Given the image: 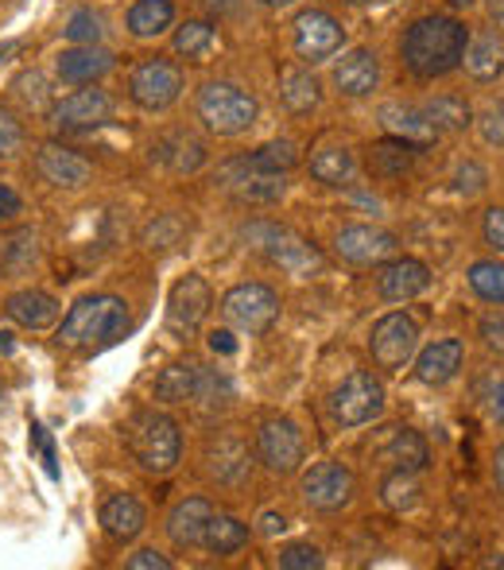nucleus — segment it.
I'll return each instance as SVG.
<instances>
[{
  "label": "nucleus",
  "instance_id": "1",
  "mask_svg": "<svg viewBox=\"0 0 504 570\" xmlns=\"http://www.w3.org/2000/svg\"><path fill=\"white\" fill-rule=\"evenodd\" d=\"M470 31L454 16H423L404 36V62L415 78H443L462 67Z\"/></svg>",
  "mask_w": 504,
  "mask_h": 570
},
{
  "label": "nucleus",
  "instance_id": "2",
  "mask_svg": "<svg viewBox=\"0 0 504 570\" xmlns=\"http://www.w3.org/2000/svg\"><path fill=\"white\" fill-rule=\"evenodd\" d=\"M128 303L117 299V295H86L75 307L67 311L55 342L67 345V350L78 353H93L106 350V345L121 342L128 334Z\"/></svg>",
  "mask_w": 504,
  "mask_h": 570
},
{
  "label": "nucleus",
  "instance_id": "3",
  "mask_svg": "<svg viewBox=\"0 0 504 570\" xmlns=\"http://www.w3.org/2000/svg\"><path fill=\"white\" fill-rule=\"evenodd\" d=\"M128 451H132V458L148 473L175 470V462H179V451H182L179 428H175V420H167V415L140 412L132 423H128Z\"/></svg>",
  "mask_w": 504,
  "mask_h": 570
},
{
  "label": "nucleus",
  "instance_id": "4",
  "mask_svg": "<svg viewBox=\"0 0 504 570\" xmlns=\"http://www.w3.org/2000/svg\"><path fill=\"white\" fill-rule=\"evenodd\" d=\"M256 114H260L256 98L234 82H210L198 90V120L218 136H237L253 128Z\"/></svg>",
  "mask_w": 504,
  "mask_h": 570
},
{
  "label": "nucleus",
  "instance_id": "5",
  "mask_svg": "<svg viewBox=\"0 0 504 570\" xmlns=\"http://www.w3.org/2000/svg\"><path fill=\"white\" fill-rule=\"evenodd\" d=\"M245 240H249L256 253L268 256L271 264L291 272V276H310V272L323 268V253H318L310 240L295 237L291 229L276 226V222H253V226L245 229Z\"/></svg>",
  "mask_w": 504,
  "mask_h": 570
},
{
  "label": "nucleus",
  "instance_id": "6",
  "mask_svg": "<svg viewBox=\"0 0 504 570\" xmlns=\"http://www.w3.org/2000/svg\"><path fill=\"white\" fill-rule=\"evenodd\" d=\"M381 412H384V384L373 373H349L330 396V415L342 428H362V423L377 420Z\"/></svg>",
  "mask_w": 504,
  "mask_h": 570
},
{
  "label": "nucleus",
  "instance_id": "7",
  "mask_svg": "<svg viewBox=\"0 0 504 570\" xmlns=\"http://www.w3.org/2000/svg\"><path fill=\"white\" fill-rule=\"evenodd\" d=\"M128 94H132V101L140 109H167L179 101L182 94V70L179 62L164 59V55H156V59H144L140 67L132 70V78H128Z\"/></svg>",
  "mask_w": 504,
  "mask_h": 570
},
{
  "label": "nucleus",
  "instance_id": "8",
  "mask_svg": "<svg viewBox=\"0 0 504 570\" xmlns=\"http://www.w3.org/2000/svg\"><path fill=\"white\" fill-rule=\"evenodd\" d=\"M226 318L245 334H264L279 318V295L264 284H241L221 299Z\"/></svg>",
  "mask_w": 504,
  "mask_h": 570
},
{
  "label": "nucleus",
  "instance_id": "9",
  "mask_svg": "<svg viewBox=\"0 0 504 570\" xmlns=\"http://www.w3.org/2000/svg\"><path fill=\"white\" fill-rule=\"evenodd\" d=\"M342 43H346V28H342L330 12L310 8V12L295 16V51H299L307 62L330 59V55L342 51Z\"/></svg>",
  "mask_w": 504,
  "mask_h": 570
},
{
  "label": "nucleus",
  "instance_id": "10",
  "mask_svg": "<svg viewBox=\"0 0 504 570\" xmlns=\"http://www.w3.org/2000/svg\"><path fill=\"white\" fill-rule=\"evenodd\" d=\"M415 342H419V326L415 318L407 315H384L377 326H373V338H369V350H373V361L388 373L404 368L415 353Z\"/></svg>",
  "mask_w": 504,
  "mask_h": 570
},
{
  "label": "nucleus",
  "instance_id": "11",
  "mask_svg": "<svg viewBox=\"0 0 504 570\" xmlns=\"http://www.w3.org/2000/svg\"><path fill=\"white\" fill-rule=\"evenodd\" d=\"M303 497H307V504H310V509H318V512L346 509L349 497H354V473H349L342 462L310 465L307 478H303Z\"/></svg>",
  "mask_w": 504,
  "mask_h": 570
},
{
  "label": "nucleus",
  "instance_id": "12",
  "mask_svg": "<svg viewBox=\"0 0 504 570\" xmlns=\"http://www.w3.org/2000/svg\"><path fill=\"white\" fill-rule=\"evenodd\" d=\"M210 307H214L210 284L202 276H182L171 287V299H167V326L175 334H195L206 323Z\"/></svg>",
  "mask_w": 504,
  "mask_h": 570
},
{
  "label": "nucleus",
  "instance_id": "13",
  "mask_svg": "<svg viewBox=\"0 0 504 570\" xmlns=\"http://www.w3.org/2000/svg\"><path fill=\"white\" fill-rule=\"evenodd\" d=\"M256 451H260V462L268 465L271 473H295L303 465L299 428H295L291 420L271 415V420L260 423V443H256Z\"/></svg>",
  "mask_w": 504,
  "mask_h": 570
},
{
  "label": "nucleus",
  "instance_id": "14",
  "mask_svg": "<svg viewBox=\"0 0 504 570\" xmlns=\"http://www.w3.org/2000/svg\"><path fill=\"white\" fill-rule=\"evenodd\" d=\"M221 187H229L241 203H253V206H268V203H279V198H284V179H279V175H268V171H256L249 156L226 164Z\"/></svg>",
  "mask_w": 504,
  "mask_h": 570
},
{
  "label": "nucleus",
  "instance_id": "15",
  "mask_svg": "<svg viewBox=\"0 0 504 570\" xmlns=\"http://www.w3.org/2000/svg\"><path fill=\"white\" fill-rule=\"evenodd\" d=\"M338 256L346 264H357V268H369V264H384L392 253H396V237L384 229H373V226H349L338 233L334 240Z\"/></svg>",
  "mask_w": 504,
  "mask_h": 570
},
{
  "label": "nucleus",
  "instance_id": "16",
  "mask_svg": "<svg viewBox=\"0 0 504 570\" xmlns=\"http://www.w3.org/2000/svg\"><path fill=\"white\" fill-rule=\"evenodd\" d=\"M36 164H39V175H43L51 187H62V190H82L86 183L93 179V167L86 164L75 148H67V144H43Z\"/></svg>",
  "mask_w": 504,
  "mask_h": 570
},
{
  "label": "nucleus",
  "instance_id": "17",
  "mask_svg": "<svg viewBox=\"0 0 504 570\" xmlns=\"http://www.w3.org/2000/svg\"><path fill=\"white\" fill-rule=\"evenodd\" d=\"M109 114H113V98L106 90H78L51 109V120L59 128H98L106 125Z\"/></svg>",
  "mask_w": 504,
  "mask_h": 570
},
{
  "label": "nucleus",
  "instance_id": "18",
  "mask_svg": "<svg viewBox=\"0 0 504 570\" xmlns=\"http://www.w3.org/2000/svg\"><path fill=\"white\" fill-rule=\"evenodd\" d=\"M431 284V272L423 261L415 256H399V261H388L381 268V295L388 303H407L415 295H423Z\"/></svg>",
  "mask_w": 504,
  "mask_h": 570
},
{
  "label": "nucleus",
  "instance_id": "19",
  "mask_svg": "<svg viewBox=\"0 0 504 570\" xmlns=\"http://www.w3.org/2000/svg\"><path fill=\"white\" fill-rule=\"evenodd\" d=\"M381 82V62L373 51H365V47H357V51H349L346 59L334 67V86H338L346 98H365V94H373Z\"/></svg>",
  "mask_w": 504,
  "mask_h": 570
},
{
  "label": "nucleus",
  "instance_id": "20",
  "mask_svg": "<svg viewBox=\"0 0 504 570\" xmlns=\"http://www.w3.org/2000/svg\"><path fill=\"white\" fill-rule=\"evenodd\" d=\"M113 70V55L101 51L98 43L90 47H70L59 55V78L70 86H93L98 78H106Z\"/></svg>",
  "mask_w": 504,
  "mask_h": 570
},
{
  "label": "nucleus",
  "instance_id": "21",
  "mask_svg": "<svg viewBox=\"0 0 504 570\" xmlns=\"http://www.w3.org/2000/svg\"><path fill=\"white\" fill-rule=\"evenodd\" d=\"M210 517H214V504L206 501V497H187V501L175 504L171 517H167V535H171L179 548H198Z\"/></svg>",
  "mask_w": 504,
  "mask_h": 570
},
{
  "label": "nucleus",
  "instance_id": "22",
  "mask_svg": "<svg viewBox=\"0 0 504 570\" xmlns=\"http://www.w3.org/2000/svg\"><path fill=\"white\" fill-rule=\"evenodd\" d=\"M381 125L388 128L392 140H404V144H412V148H431L438 136V128L431 125L427 114L415 106H384Z\"/></svg>",
  "mask_w": 504,
  "mask_h": 570
},
{
  "label": "nucleus",
  "instance_id": "23",
  "mask_svg": "<svg viewBox=\"0 0 504 570\" xmlns=\"http://www.w3.org/2000/svg\"><path fill=\"white\" fill-rule=\"evenodd\" d=\"M144 524H148V512H144V504L136 501V497L117 493L101 504V528H106V535H113L117 543L136 540V535L144 532Z\"/></svg>",
  "mask_w": 504,
  "mask_h": 570
},
{
  "label": "nucleus",
  "instance_id": "24",
  "mask_svg": "<svg viewBox=\"0 0 504 570\" xmlns=\"http://www.w3.org/2000/svg\"><path fill=\"white\" fill-rule=\"evenodd\" d=\"M4 311L23 331H47V326L59 318V299L47 292H16L12 299L4 303Z\"/></svg>",
  "mask_w": 504,
  "mask_h": 570
},
{
  "label": "nucleus",
  "instance_id": "25",
  "mask_svg": "<svg viewBox=\"0 0 504 570\" xmlns=\"http://www.w3.org/2000/svg\"><path fill=\"white\" fill-rule=\"evenodd\" d=\"M462 368V342L458 338H443L419 353V365H415V376L423 384H446L454 373Z\"/></svg>",
  "mask_w": 504,
  "mask_h": 570
},
{
  "label": "nucleus",
  "instance_id": "26",
  "mask_svg": "<svg viewBox=\"0 0 504 570\" xmlns=\"http://www.w3.org/2000/svg\"><path fill=\"white\" fill-rule=\"evenodd\" d=\"M462 67H466V75L477 78V82H493L504 70V43L493 31L470 39L466 51H462Z\"/></svg>",
  "mask_w": 504,
  "mask_h": 570
},
{
  "label": "nucleus",
  "instance_id": "27",
  "mask_svg": "<svg viewBox=\"0 0 504 570\" xmlns=\"http://www.w3.org/2000/svg\"><path fill=\"white\" fill-rule=\"evenodd\" d=\"M151 159L164 167H171L175 175H187V171H198L206 159V148L187 132H175V136H164V140L151 148Z\"/></svg>",
  "mask_w": 504,
  "mask_h": 570
},
{
  "label": "nucleus",
  "instance_id": "28",
  "mask_svg": "<svg viewBox=\"0 0 504 570\" xmlns=\"http://www.w3.org/2000/svg\"><path fill=\"white\" fill-rule=\"evenodd\" d=\"M198 373H202L198 361H175V365H167L156 376V400H164V404H187V400H195Z\"/></svg>",
  "mask_w": 504,
  "mask_h": 570
},
{
  "label": "nucleus",
  "instance_id": "29",
  "mask_svg": "<svg viewBox=\"0 0 504 570\" xmlns=\"http://www.w3.org/2000/svg\"><path fill=\"white\" fill-rule=\"evenodd\" d=\"M210 470L218 481H241L249 473V446L234 435H218L210 443Z\"/></svg>",
  "mask_w": 504,
  "mask_h": 570
},
{
  "label": "nucleus",
  "instance_id": "30",
  "mask_svg": "<svg viewBox=\"0 0 504 570\" xmlns=\"http://www.w3.org/2000/svg\"><path fill=\"white\" fill-rule=\"evenodd\" d=\"M175 20V4L171 0H136L132 12H128V31L136 39H151L164 36Z\"/></svg>",
  "mask_w": 504,
  "mask_h": 570
},
{
  "label": "nucleus",
  "instance_id": "31",
  "mask_svg": "<svg viewBox=\"0 0 504 570\" xmlns=\"http://www.w3.org/2000/svg\"><path fill=\"white\" fill-rule=\"evenodd\" d=\"M249 543V528L237 517H210L202 535V548H210L214 556H237Z\"/></svg>",
  "mask_w": 504,
  "mask_h": 570
},
{
  "label": "nucleus",
  "instance_id": "32",
  "mask_svg": "<svg viewBox=\"0 0 504 570\" xmlns=\"http://www.w3.org/2000/svg\"><path fill=\"white\" fill-rule=\"evenodd\" d=\"M279 98H284V106L291 109V114H310V109L323 101V90H318V82L307 70H284V78H279Z\"/></svg>",
  "mask_w": 504,
  "mask_h": 570
},
{
  "label": "nucleus",
  "instance_id": "33",
  "mask_svg": "<svg viewBox=\"0 0 504 570\" xmlns=\"http://www.w3.org/2000/svg\"><path fill=\"white\" fill-rule=\"evenodd\" d=\"M218 47V31L210 28L206 20H187L179 31H175V51L187 55L195 62H206Z\"/></svg>",
  "mask_w": 504,
  "mask_h": 570
},
{
  "label": "nucleus",
  "instance_id": "34",
  "mask_svg": "<svg viewBox=\"0 0 504 570\" xmlns=\"http://www.w3.org/2000/svg\"><path fill=\"white\" fill-rule=\"evenodd\" d=\"M412 156H415L412 144L384 140L369 151V171L377 175V179H396V175H404L407 167H412Z\"/></svg>",
  "mask_w": 504,
  "mask_h": 570
},
{
  "label": "nucleus",
  "instance_id": "35",
  "mask_svg": "<svg viewBox=\"0 0 504 570\" xmlns=\"http://www.w3.org/2000/svg\"><path fill=\"white\" fill-rule=\"evenodd\" d=\"M310 175H315L318 183L342 187V183H349V175H354V156H349V148L315 151V156H310Z\"/></svg>",
  "mask_w": 504,
  "mask_h": 570
},
{
  "label": "nucleus",
  "instance_id": "36",
  "mask_svg": "<svg viewBox=\"0 0 504 570\" xmlns=\"http://www.w3.org/2000/svg\"><path fill=\"white\" fill-rule=\"evenodd\" d=\"M388 458H392V462H396V470H412V473H419L423 465H427V443H423L419 431L399 428L396 435H392V443H388Z\"/></svg>",
  "mask_w": 504,
  "mask_h": 570
},
{
  "label": "nucleus",
  "instance_id": "37",
  "mask_svg": "<svg viewBox=\"0 0 504 570\" xmlns=\"http://www.w3.org/2000/svg\"><path fill=\"white\" fill-rule=\"evenodd\" d=\"M423 114H427V120L438 128V132H466L470 120H474V114H470L466 101L451 98V94H446V98H435L427 109H423Z\"/></svg>",
  "mask_w": 504,
  "mask_h": 570
},
{
  "label": "nucleus",
  "instance_id": "38",
  "mask_svg": "<svg viewBox=\"0 0 504 570\" xmlns=\"http://www.w3.org/2000/svg\"><path fill=\"white\" fill-rule=\"evenodd\" d=\"M249 159H253L256 171L284 175V171H291V167L299 164V151H295L291 140H271V144H264V148H256Z\"/></svg>",
  "mask_w": 504,
  "mask_h": 570
},
{
  "label": "nucleus",
  "instance_id": "39",
  "mask_svg": "<svg viewBox=\"0 0 504 570\" xmlns=\"http://www.w3.org/2000/svg\"><path fill=\"white\" fill-rule=\"evenodd\" d=\"M470 287H474L482 299L504 303V264L501 261H477L470 268Z\"/></svg>",
  "mask_w": 504,
  "mask_h": 570
},
{
  "label": "nucleus",
  "instance_id": "40",
  "mask_svg": "<svg viewBox=\"0 0 504 570\" xmlns=\"http://www.w3.org/2000/svg\"><path fill=\"white\" fill-rule=\"evenodd\" d=\"M229 396H234V384H229V376L214 373V368H202V373H198L195 400H198V407H202V412H210V407L229 404Z\"/></svg>",
  "mask_w": 504,
  "mask_h": 570
},
{
  "label": "nucleus",
  "instance_id": "41",
  "mask_svg": "<svg viewBox=\"0 0 504 570\" xmlns=\"http://www.w3.org/2000/svg\"><path fill=\"white\" fill-rule=\"evenodd\" d=\"M381 493H384V501H388L392 509H412L415 497H419V485H415V473H412V470L388 473V478H384V485H381Z\"/></svg>",
  "mask_w": 504,
  "mask_h": 570
},
{
  "label": "nucleus",
  "instance_id": "42",
  "mask_svg": "<svg viewBox=\"0 0 504 570\" xmlns=\"http://www.w3.org/2000/svg\"><path fill=\"white\" fill-rule=\"evenodd\" d=\"M179 237H182V222L175 218V214H159V218L144 229V245H148V248H167V245H175Z\"/></svg>",
  "mask_w": 504,
  "mask_h": 570
},
{
  "label": "nucleus",
  "instance_id": "43",
  "mask_svg": "<svg viewBox=\"0 0 504 570\" xmlns=\"http://www.w3.org/2000/svg\"><path fill=\"white\" fill-rule=\"evenodd\" d=\"M279 567L284 570H318L323 567V551L310 548V543H287L279 551Z\"/></svg>",
  "mask_w": 504,
  "mask_h": 570
},
{
  "label": "nucleus",
  "instance_id": "44",
  "mask_svg": "<svg viewBox=\"0 0 504 570\" xmlns=\"http://www.w3.org/2000/svg\"><path fill=\"white\" fill-rule=\"evenodd\" d=\"M67 39H70V43H78V47L98 43V39H101V16L75 12V16H70V23H67Z\"/></svg>",
  "mask_w": 504,
  "mask_h": 570
},
{
  "label": "nucleus",
  "instance_id": "45",
  "mask_svg": "<svg viewBox=\"0 0 504 570\" xmlns=\"http://www.w3.org/2000/svg\"><path fill=\"white\" fill-rule=\"evenodd\" d=\"M23 148V125L16 120V114L0 109V159H12Z\"/></svg>",
  "mask_w": 504,
  "mask_h": 570
},
{
  "label": "nucleus",
  "instance_id": "46",
  "mask_svg": "<svg viewBox=\"0 0 504 570\" xmlns=\"http://www.w3.org/2000/svg\"><path fill=\"white\" fill-rule=\"evenodd\" d=\"M482 136L490 144H497V148H504V101H497V106H490L482 114Z\"/></svg>",
  "mask_w": 504,
  "mask_h": 570
},
{
  "label": "nucleus",
  "instance_id": "47",
  "mask_svg": "<svg viewBox=\"0 0 504 570\" xmlns=\"http://www.w3.org/2000/svg\"><path fill=\"white\" fill-rule=\"evenodd\" d=\"M16 90H20V98L28 101L31 109H43V101H47V86H43V78H39V75L20 78V82H16Z\"/></svg>",
  "mask_w": 504,
  "mask_h": 570
},
{
  "label": "nucleus",
  "instance_id": "48",
  "mask_svg": "<svg viewBox=\"0 0 504 570\" xmlns=\"http://www.w3.org/2000/svg\"><path fill=\"white\" fill-rule=\"evenodd\" d=\"M128 570H171V559L159 556L156 548H144L136 556H128Z\"/></svg>",
  "mask_w": 504,
  "mask_h": 570
},
{
  "label": "nucleus",
  "instance_id": "49",
  "mask_svg": "<svg viewBox=\"0 0 504 570\" xmlns=\"http://www.w3.org/2000/svg\"><path fill=\"white\" fill-rule=\"evenodd\" d=\"M485 240H490L497 253H504V210H501V206L485 210Z\"/></svg>",
  "mask_w": 504,
  "mask_h": 570
},
{
  "label": "nucleus",
  "instance_id": "50",
  "mask_svg": "<svg viewBox=\"0 0 504 570\" xmlns=\"http://www.w3.org/2000/svg\"><path fill=\"white\" fill-rule=\"evenodd\" d=\"M482 338L490 350L504 353V315H485L482 318Z\"/></svg>",
  "mask_w": 504,
  "mask_h": 570
},
{
  "label": "nucleus",
  "instance_id": "51",
  "mask_svg": "<svg viewBox=\"0 0 504 570\" xmlns=\"http://www.w3.org/2000/svg\"><path fill=\"white\" fill-rule=\"evenodd\" d=\"M20 210H23L20 195H16V190L8 187V183H0V222H12Z\"/></svg>",
  "mask_w": 504,
  "mask_h": 570
},
{
  "label": "nucleus",
  "instance_id": "52",
  "mask_svg": "<svg viewBox=\"0 0 504 570\" xmlns=\"http://www.w3.org/2000/svg\"><path fill=\"white\" fill-rule=\"evenodd\" d=\"M485 187V171L477 164H466L458 171V190H470V195H474V190H482Z\"/></svg>",
  "mask_w": 504,
  "mask_h": 570
},
{
  "label": "nucleus",
  "instance_id": "53",
  "mask_svg": "<svg viewBox=\"0 0 504 570\" xmlns=\"http://www.w3.org/2000/svg\"><path fill=\"white\" fill-rule=\"evenodd\" d=\"M31 443H36L39 451H43L47 473H51V478H55V473H59V470H55V446H51V439L43 435V428H39V423H36V428H31Z\"/></svg>",
  "mask_w": 504,
  "mask_h": 570
},
{
  "label": "nucleus",
  "instance_id": "54",
  "mask_svg": "<svg viewBox=\"0 0 504 570\" xmlns=\"http://www.w3.org/2000/svg\"><path fill=\"white\" fill-rule=\"evenodd\" d=\"M210 350H214V353H237L234 334H229V331H214V334H210Z\"/></svg>",
  "mask_w": 504,
  "mask_h": 570
},
{
  "label": "nucleus",
  "instance_id": "55",
  "mask_svg": "<svg viewBox=\"0 0 504 570\" xmlns=\"http://www.w3.org/2000/svg\"><path fill=\"white\" fill-rule=\"evenodd\" d=\"M260 524H264V535H276V532H284V517H276V512H268V517H264L260 520Z\"/></svg>",
  "mask_w": 504,
  "mask_h": 570
},
{
  "label": "nucleus",
  "instance_id": "56",
  "mask_svg": "<svg viewBox=\"0 0 504 570\" xmlns=\"http://www.w3.org/2000/svg\"><path fill=\"white\" fill-rule=\"evenodd\" d=\"M493 478H497V489L504 497V443L497 446V458H493Z\"/></svg>",
  "mask_w": 504,
  "mask_h": 570
},
{
  "label": "nucleus",
  "instance_id": "57",
  "mask_svg": "<svg viewBox=\"0 0 504 570\" xmlns=\"http://www.w3.org/2000/svg\"><path fill=\"white\" fill-rule=\"evenodd\" d=\"M493 412H497L501 420H504V381L497 384V389H493Z\"/></svg>",
  "mask_w": 504,
  "mask_h": 570
},
{
  "label": "nucleus",
  "instance_id": "58",
  "mask_svg": "<svg viewBox=\"0 0 504 570\" xmlns=\"http://www.w3.org/2000/svg\"><path fill=\"white\" fill-rule=\"evenodd\" d=\"M490 12H493V23H497V28L504 31V0H493Z\"/></svg>",
  "mask_w": 504,
  "mask_h": 570
},
{
  "label": "nucleus",
  "instance_id": "59",
  "mask_svg": "<svg viewBox=\"0 0 504 570\" xmlns=\"http://www.w3.org/2000/svg\"><path fill=\"white\" fill-rule=\"evenodd\" d=\"M0 353H12V331H0Z\"/></svg>",
  "mask_w": 504,
  "mask_h": 570
},
{
  "label": "nucleus",
  "instance_id": "60",
  "mask_svg": "<svg viewBox=\"0 0 504 570\" xmlns=\"http://www.w3.org/2000/svg\"><path fill=\"white\" fill-rule=\"evenodd\" d=\"M260 4H268V8H284V4H291V0H260Z\"/></svg>",
  "mask_w": 504,
  "mask_h": 570
},
{
  "label": "nucleus",
  "instance_id": "61",
  "mask_svg": "<svg viewBox=\"0 0 504 570\" xmlns=\"http://www.w3.org/2000/svg\"><path fill=\"white\" fill-rule=\"evenodd\" d=\"M451 4H474V0H451Z\"/></svg>",
  "mask_w": 504,
  "mask_h": 570
},
{
  "label": "nucleus",
  "instance_id": "62",
  "mask_svg": "<svg viewBox=\"0 0 504 570\" xmlns=\"http://www.w3.org/2000/svg\"><path fill=\"white\" fill-rule=\"evenodd\" d=\"M349 4H369V0H349Z\"/></svg>",
  "mask_w": 504,
  "mask_h": 570
},
{
  "label": "nucleus",
  "instance_id": "63",
  "mask_svg": "<svg viewBox=\"0 0 504 570\" xmlns=\"http://www.w3.org/2000/svg\"><path fill=\"white\" fill-rule=\"evenodd\" d=\"M0 404H4V389H0Z\"/></svg>",
  "mask_w": 504,
  "mask_h": 570
}]
</instances>
